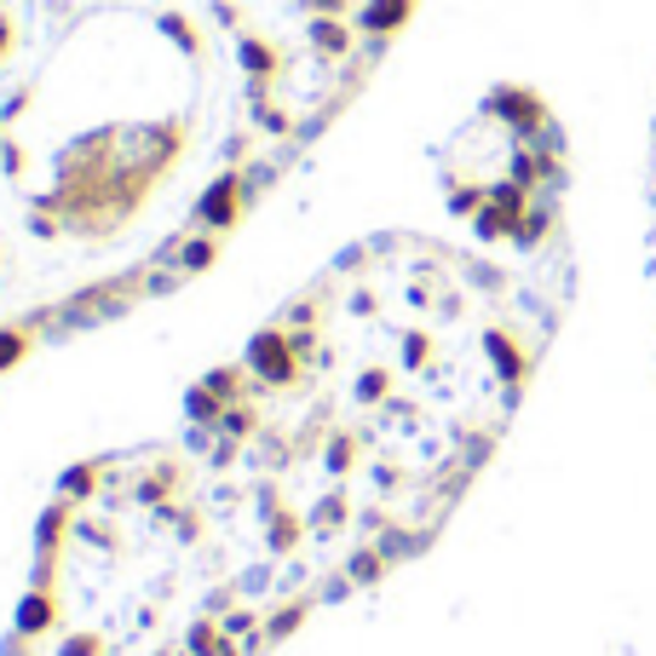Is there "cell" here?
Returning a JSON list of instances; mask_svg holds the SVG:
<instances>
[{
	"label": "cell",
	"instance_id": "4",
	"mask_svg": "<svg viewBox=\"0 0 656 656\" xmlns=\"http://www.w3.org/2000/svg\"><path fill=\"white\" fill-rule=\"evenodd\" d=\"M30 328H0V369H12L18 358H23V351H30Z\"/></svg>",
	"mask_w": 656,
	"mask_h": 656
},
{
	"label": "cell",
	"instance_id": "3",
	"mask_svg": "<svg viewBox=\"0 0 656 656\" xmlns=\"http://www.w3.org/2000/svg\"><path fill=\"white\" fill-rule=\"evenodd\" d=\"M190 650H196V656H237V650H231V639H225V627H214V622H196Z\"/></svg>",
	"mask_w": 656,
	"mask_h": 656
},
{
	"label": "cell",
	"instance_id": "1",
	"mask_svg": "<svg viewBox=\"0 0 656 656\" xmlns=\"http://www.w3.org/2000/svg\"><path fill=\"white\" fill-rule=\"evenodd\" d=\"M294 351H299V340L288 335V328H265V335L254 340V351H248V369L260 374V386H288L294 381Z\"/></svg>",
	"mask_w": 656,
	"mask_h": 656
},
{
	"label": "cell",
	"instance_id": "5",
	"mask_svg": "<svg viewBox=\"0 0 656 656\" xmlns=\"http://www.w3.org/2000/svg\"><path fill=\"white\" fill-rule=\"evenodd\" d=\"M650 254H656V139H650Z\"/></svg>",
	"mask_w": 656,
	"mask_h": 656
},
{
	"label": "cell",
	"instance_id": "2",
	"mask_svg": "<svg viewBox=\"0 0 656 656\" xmlns=\"http://www.w3.org/2000/svg\"><path fill=\"white\" fill-rule=\"evenodd\" d=\"M46 627H53V593H30L18 616V634H46Z\"/></svg>",
	"mask_w": 656,
	"mask_h": 656
}]
</instances>
